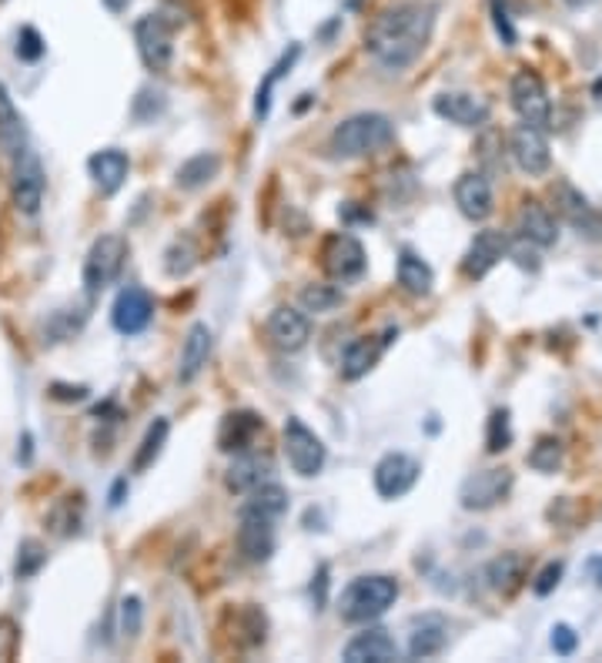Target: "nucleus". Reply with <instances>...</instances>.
Listing matches in <instances>:
<instances>
[{"instance_id":"423d86ee","label":"nucleus","mask_w":602,"mask_h":663,"mask_svg":"<svg viewBox=\"0 0 602 663\" xmlns=\"http://www.w3.org/2000/svg\"><path fill=\"white\" fill-rule=\"evenodd\" d=\"M135 44L138 57L151 74H165L175 61V28L165 21V14H145L135 24Z\"/></svg>"},{"instance_id":"2eb2a0df","label":"nucleus","mask_w":602,"mask_h":663,"mask_svg":"<svg viewBox=\"0 0 602 663\" xmlns=\"http://www.w3.org/2000/svg\"><path fill=\"white\" fill-rule=\"evenodd\" d=\"M265 332H268V343L282 352H298L308 346L311 339V322L305 312L292 308V305H282L268 315L265 322Z\"/></svg>"},{"instance_id":"a878e982","label":"nucleus","mask_w":602,"mask_h":663,"mask_svg":"<svg viewBox=\"0 0 602 663\" xmlns=\"http://www.w3.org/2000/svg\"><path fill=\"white\" fill-rule=\"evenodd\" d=\"M519 235H522V242H529V245L552 249V245L559 242V225H556L552 211H549L546 204H539V201H526V204L519 208Z\"/></svg>"},{"instance_id":"20e7f679","label":"nucleus","mask_w":602,"mask_h":663,"mask_svg":"<svg viewBox=\"0 0 602 663\" xmlns=\"http://www.w3.org/2000/svg\"><path fill=\"white\" fill-rule=\"evenodd\" d=\"M285 456L298 476L311 480L325 470L328 450H325L321 435H315V429H308L298 415H288L285 419Z\"/></svg>"},{"instance_id":"9b49d317","label":"nucleus","mask_w":602,"mask_h":663,"mask_svg":"<svg viewBox=\"0 0 602 663\" xmlns=\"http://www.w3.org/2000/svg\"><path fill=\"white\" fill-rule=\"evenodd\" d=\"M151 318H155V298L141 285H128L117 292L110 305V325L120 336H138V332L151 325Z\"/></svg>"},{"instance_id":"c03bdc74","label":"nucleus","mask_w":602,"mask_h":663,"mask_svg":"<svg viewBox=\"0 0 602 663\" xmlns=\"http://www.w3.org/2000/svg\"><path fill=\"white\" fill-rule=\"evenodd\" d=\"M575 646H579V633H575L569 623H556V627H552V650H556L559 656H572Z\"/></svg>"},{"instance_id":"ddd939ff","label":"nucleus","mask_w":602,"mask_h":663,"mask_svg":"<svg viewBox=\"0 0 602 663\" xmlns=\"http://www.w3.org/2000/svg\"><path fill=\"white\" fill-rule=\"evenodd\" d=\"M275 523L278 519H268V516H258V513H241L237 549H241V557H245L249 564H268L272 560V552L278 546Z\"/></svg>"},{"instance_id":"c85d7f7f","label":"nucleus","mask_w":602,"mask_h":663,"mask_svg":"<svg viewBox=\"0 0 602 663\" xmlns=\"http://www.w3.org/2000/svg\"><path fill=\"white\" fill-rule=\"evenodd\" d=\"M399 285H402L405 295L425 298L432 292V285H435V272L422 255H415L412 249H402V255H399Z\"/></svg>"},{"instance_id":"de8ad7c7","label":"nucleus","mask_w":602,"mask_h":663,"mask_svg":"<svg viewBox=\"0 0 602 663\" xmlns=\"http://www.w3.org/2000/svg\"><path fill=\"white\" fill-rule=\"evenodd\" d=\"M51 396H54V399H64V402H81V399H87V389H84V386H74V389H71V386H61V382H57V386H51Z\"/></svg>"},{"instance_id":"e433bc0d","label":"nucleus","mask_w":602,"mask_h":663,"mask_svg":"<svg viewBox=\"0 0 602 663\" xmlns=\"http://www.w3.org/2000/svg\"><path fill=\"white\" fill-rule=\"evenodd\" d=\"M513 446V419H509V409H496L489 415V432H486V450L493 456L506 453Z\"/></svg>"},{"instance_id":"4be33fe9","label":"nucleus","mask_w":602,"mask_h":663,"mask_svg":"<svg viewBox=\"0 0 602 663\" xmlns=\"http://www.w3.org/2000/svg\"><path fill=\"white\" fill-rule=\"evenodd\" d=\"M87 171L94 178V188L104 198H110V194H117L120 188H125L128 171H131V158L120 148H101V151H94L87 158Z\"/></svg>"},{"instance_id":"f03ea898","label":"nucleus","mask_w":602,"mask_h":663,"mask_svg":"<svg viewBox=\"0 0 602 663\" xmlns=\"http://www.w3.org/2000/svg\"><path fill=\"white\" fill-rule=\"evenodd\" d=\"M395 141L392 118L379 115V110H366V115H351L335 125L328 138V151L335 158H369L386 151Z\"/></svg>"},{"instance_id":"1a4fd4ad","label":"nucleus","mask_w":602,"mask_h":663,"mask_svg":"<svg viewBox=\"0 0 602 663\" xmlns=\"http://www.w3.org/2000/svg\"><path fill=\"white\" fill-rule=\"evenodd\" d=\"M44 188H47V175L41 158L28 148L14 158V171H11V201L21 214H38L44 204Z\"/></svg>"},{"instance_id":"7c9ffc66","label":"nucleus","mask_w":602,"mask_h":663,"mask_svg":"<svg viewBox=\"0 0 602 663\" xmlns=\"http://www.w3.org/2000/svg\"><path fill=\"white\" fill-rule=\"evenodd\" d=\"M218 171H221V158H218L214 151H201V155L188 158V161L178 168L175 181H178V188L194 191V188H204L211 178H218Z\"/></svg>"},{"instance_id":"58836bf2","label":"nucleus","mask_w":602,"mask_h":663,"mask_svg":"<svg viewBox=\"0 0 602 663\" xmlns=\"http://www.w3.org/2000/svg\"><path fill=\"white\" fill-rule=\"evenodd\" d=\"M44 564H47L44 546H41L38 539H24L21 549H18V567H14V573H18L21 580H28V577H34V573H41Z\"/></svg>"},{"instance_id":"09e8293b","label":"nucleus","mask_w":602,"mask_h":663,"mask_svg":"<svg viewBox=\"0 0 602 663\" xmlns=\"http://www.w3.org/2000/svg\"><path fill=\"white\" fill-rule=\"evenodd\" d=\"M325 590H328V567H321V570H318V593H311L318 610L325 607Z\"/></svg>"},{"instance_id":"aec40b11","label":"nucleus","mask_w":602,"mask_h":663,"mask_svg":"<svg viewBox=\"0 0 602 663\" xmlns=\"http://www.w3.org/2000/svg\"><path fill=\"white\" fill-rule=\"evenodd\" d=\"M211 352H214V332H211V325H208V322H194V325L188 328L184 343H181L178 382H181V386H191V382L204 372Z\"/></svg>"},{"instance_id":"4468645a","label":"nucleus","mask_w":602,"mask_h":663,"mask_svg":"<svg viewBox=\"0 0 602 663\" xmlns=\"http://www.w3.org/2000/svg\"><path fill=\"white\" fill-rule=\"evenodd\" d=\"M506 255H509V235L499 232V229H486V232H478L472 239V245L465 249L462 272H465V278H486Z\"/></svg>"},{"instance_id":"37998d69","label":"nucleus","mask_w":602,"mask_h":663,"mask_svg":"<svg viewBox=\"0 0 602 663\" xmlns=\"http://www.w3.org/2000/svg\"><path fill=\"white\" fill-rule=\"evenodd\" d=\"M44 51H47V44L38 34V28H21V34H18V57L28 61V64H34V61L44 57Z\"/></svg>"},{"instance_id":"72a5a7b5","label":"nucleus","mask_w":602,"mask_h":663,"mask_svg":"<svg viewBox=\"0 0 602 663\" xmlns=\"http://www.w3.org/2000/svg\"><path fill=\"white\" fill-rule=\"evenodd\" d=\"M562 460H566V446H562V439H556V435H542L532 446V453H529V466L536 473H556L562 466Z\"/></svg>"},{"instance_id":"f704fd0d","label":"nucleus","mask_w":602,"mask_h":663,"mask_svg":"<svg viewBox=\"0 0 602 663\" xmlns=\"http://www.w3.org/2000/svg\"><path fill=\"white\" fill-rule=\"evenodd\" d=\"M141 627H145V603H141V597H125V600H120V607H117V633L125 636V640H138Z\"/></svg>"},{"instance_id":"cd10ccee","label":"nucleus","mask_w":602,"mask_h":663,"mask_svg":"<svg viewBox=\"0 0 602 663\" xmlns=\"http://www.w3.org/2000/svg\"><path fill=\"white\" fill-rule=\"evenodd\" d=\"M448 643V623L442 617H422L415 620L412 627V636H409V656L412 660H429V656H439Z\"/></svg>"},{"instance_id":"9d476101","label":"nucleus","mask_w":602,"mask_h":663,"mask_svg":"<svg viewBox=\"0 0 602 663\" xmlns=\"http://www.w3.org/2000/svg\"><path fill=\"white\" fill-rule=\"evenodd\" d=\"M513 470H482V473H472L465 483H462V490H458V503L465 506V509H475V513H482V509H493V506H499L509 493H513Z\"/></svg>"},{"instance_id":"49530a36","label":"nucleus","mask_w":602,"mask_h":663,"mask_svg":"<svg viewBox=\"0 0 602 663\" xmlns=\"http://www.w3.org/2000/svg\"><path fill=\"white\" fill-rule=\"evenodd\" d=\"M493 18H496L499 38L513 48V44H516V28H513V21H509V11L503 8V0H493Z\"/></svg>"},{"instance_id":"3c124183","label":"nucleus","mask_w":602,"mask_h":663,"mask_svg":"<svg viewBox=\"0 0 602 663\" xmlns=\"http://www.w3.org/2000/svg\"><path fill=\"white\" fill-rule=\"evenodd\" d=\"M128 4H131V0H104V8H107L110 14H125Z\"/></svg>"},{"instance_id":"a19ab883","label":"nucleus","mask_w":602,"mask_h":663,"mask_svg":"<svg viewBox=\"0 0 602 663\" xmlns=\"http://www.w3.org/2000/svg\"><path fill=\"white\" fill-rule=\"evenodd\" d=\"M165 94L161 91H151V87H141L138 91V97H135V107H131V115H135V122H155L161 110H165Z\"/></svg>"},{"instance_id":"a18cd8bd","label":"nucleus","mask_w":602,"mask_h":663,"mask_svg":"<svg viewBox=\"0 0 602 663\" xmlns=\"http://www.w3.org/2000/svg\"><path fill=\"white\" fill-rule=\"evenodd\" d=\"M559 580H562V564H546V570L536 577L532 590H536L539 597H549V593L559 587Z\"/></svg>"},{"instance_id":"39448f33","label":"nucleus","mask_w":602,"mask_h":663,"mask_svg":"<svg viewBox=\"0 0 602 663\" xmlns=\"http://www.w3.org/2000/svg\"><path fill=\"white\" fill-rule=\"evenodd\" d=\"M125 259H128V242L125 239H120V235H101L91 245L87 259H84V272H81L84 275V288L91 295H97L107 285H114L120 269H125Z\"/></svg>"},{"instance_id":"864d4df0","label":"nucleus","mask_w":602,"mask_h":663,"mask_svg":"<svg viewBox=\"0 0 602 663\" xmlns=\"http://www.w3.org/2000/svg\"><path fill=\"white\" fill-rule=\"evenodd\" d=\"M566 4L572 8V11H582V8H589V4H595V0H566Z\"/></svg>"},{"instance_id":"c9c22d12","label":"nucleus","mask_w":602,"mask_h":663,"mask_svg":"<svg viewBox=\"0 0 602 663\" xmlns=\"http://www.w3.org/2000/svg\"><path fill=\"white\" fill-rule=\"evenodd\" d=\"M341 302H345V295H341V288H335V285H305V288H302V305H305V312L325 315V312L338 308Z\"/></svg>"},{"instance_id":"603ef678","label":"nucleus","mask_w":602,"mask_h":663,"mask_svg":"<svg viewBox=\"0 0 602 663\" xmlns=\"http://www.w3.org/2000/svg\"><path fill=\"white\" fill-rule=\"evenodd\" d=\"M125 486H128V480H117V486L110 493V506H120V493H125Z\"/></svg>"},{"instance_id":"bb28decb","label":"nucleus","mask_w":602,"mask_h":663,"mask_svg":"<svg viewBox=\"0 0 602 663\" xmlns=\"http://www.w3.org/2000/svg\"><path fill=\"white\" fill-rule=\"evenodd\" d=\"M0 151L8 158H18L21 151H28V125L4 84H0Z\"/></svg>"},{"instance_id":"f3484780","label":"nucleus","mask_w":602,"mask_h":663,"mask_svg":"<svg viewBox=\"0 0 602 663\" xmlns=\"http://www.w3.org/2000/svg\"><path fill=\"white\" fill-rule=\"evenodd\" d=\"M432 110L442 118V122H448V125H458V128H482L489 122V104L482 101V97H475V94H465V91H448V94H439L435 101H432Z\"/></svg>"},{"instance_id":"6e6552de","label":"nucleus","mask_w":602,"mask_h":663,"mask_svg":"<svg viewBox=\"0 0 602 663\" xmlns=\"http://www.w3.org/2000/svg\"><path fill=\"white\" fill-rule=\"evenodd\" d=\"M509 94H513V107L519 110V118L526 125H532L539 131L549 128V122H552V101H549V91H546V84H542V77L536 71H529V67L516 71Z\"/></svg>"},{"instance_id":"5701e85b","label":"nucleus","mask_w":602,"mask_h":663,"mask_svg":"<svg viewBox=\"0 0 602 663\" xmlns=\"http://www.w3.org/2000/svg\"><path fill=\"white\" fill-rule=\"evenodd\" d=\"M509 148H513L516 165H519L526 175H546L549 165H552V155H549V145H546V138H542V131L532 128V125H526V122H522L519 128H513Z\"/></svg>"},{"instance_id":"4c0bfd02","label":"nucleus","mask_w":602,"mask_h":663,"mask_svg":"<svg viewBox=\"0 0 602 663\" xmlns=\"http://www.w3.org/2000/svg\"><path fill=\"white\" fill-rule=\"evenodd\" d=\"M194 265H198V252H194V245H191L188 239H178V242L165 252V272H168L171 278L191 275Z\"/></svg>"},{"instance_id":"2f4dec72","label":"nucleus","mask_w":602,"mask_h":663,"mask_svg":"<svg viewBox=\"0 0 602 663\" xmlns=\"http://www.w3.org/2000/svg\"><path fill=\"white\" fill-rule=\"evenodd\" d=\"M168 432H171V422L168 419H155L141 439V446L135 453V463H131V473H145L158 463V456L165 453V442H168Z\"/></svg>"},{"instance_id":"ea45409f","label":"nucleus","mask_w":602,"mask_h":663,"mask_svg":"<svg viewBox=\"0 0 602 663\" xmlns=\"http://www.w3.org/2000/svg\"><path fill=\"white\" fill-rule=\"evenodd\" d=\"M522 577V560L519 557H503L489 567V583L496 590H513Z\"/></svg>"},{"instance_id":"6ab92c4d","label":"nucleus","mask_w":602,"mask_h":663,"mask_svg":"<svg viewBox=\"0 0 602 663\" xmlns=\"http://www.w3.org/2000/svg\"><path fill=\"white\" fill-rule=\"evenodd\" d=\"M341 660H348V663H395L399 660V643H395V636L389 630L372 627V630L355 633L345 643Z\"/></svg>"},{"instance_id":"0eeeda50","label":"nucleus","mask_w":602,"mask_h":663,"mask_svg":"<svg viewBox=\"0 0 602 663\" xmlns=\"http://www.w3.org/2000/svg\"><path fill=\"white\" fill-rule=\"evenodd\" d=\"M366 265H369L366 249H361V242L348 232H335L321 249V269L338 285L358 282L361 275H366Z\"/></svg>"},{"instance_id":"473e14b6","label":"nucleus","mask_w":602,"mask_h":663,"mask_svg":"<svg viewBox=\"0 0 602 663\" xmlns=\"http://www.w3.org/2000/svg\"><path fill=\"white\" fill-rule=\"evenodd\" d=\"M298 54H302V48L295 44L288 54H282V61H278V64L268 71V77L258 84V94H255V118H258V122H265V118L272 115V91H275V84L282 81V74L292 71V64L298 61Z\"/></svg>"},{"instance_id":"f8f14e48","label":"nucleus","mask_w":602,"mask_h":663,"mask_svg":"<svg viewBox=\"0 0 602 663\" xmlns=\"http://www.w3.org/2000/svg\"><path fill=\"white\" fill-rule=\"evenodd\" d=\"M419 473H422V466L412 456H405V453H386L376 463L372 483H376V493L382 499H399V496H405L419 483Z\"/></svg>"},{"instance_id":"79ce46f5","label":"nucleus","mask_w":602,"mask_h":663,"mask_svg":"<svg viewBox=\"0 0 602 663\" xmlns=\"http://www.w3.org/2000/svg\"><path fill=\"white\" fill-rule=\"evenodd\" d=\"M21 650V627L14 617H0V663L14 660Z\"/></svg>"},{"instance_id":"8fccbe9b","label":"nucleus","mask_w":602,"mask_h":663,"mask_svg":"<svg viewBox=\"0 0 602 663\" xmlns=\"http://www.w3.org/2000/svg\"><path fill=\"white\" fill-rule=\"evenodd\" d=\"M589 577H592V583L602 590V557H592V560H589Z\"/></svg>"},{"instance_id":"dca6fc26","label":"nucleus","mask_w":602,"mask_h":663,"mask_svg":"<svg viewBox=\"0 0 602 663\" xmlns=\"http://www.w3.org/2000/svg\"><path fill=\"white\" fill-rule=\"evenodd\" d=\"M556 208L559 214L572 225V232L585 242H602V211L592 208L585 201V194H579L572 185H559V194H556Z\"/></svg>"},{"instance_id":"b1692460","label":"nucleus","mask_w":602,"mask_h":663,"mask_svg":"<svg viewBox=\"0 0 602 663\" xmlns=\"http://www.w3.org/2000/svg\"><path fill=\"white\" fill-rule=\"evenodd\" d=\"M258 432H265V419L255 412H228L218 429V450L221 453H245L255 446Z\"/></svg>"},{"instance_id":"7ed1b4c3","label":"nucleus","mask_w":602,"mask_h":663,"mask_svg":"<svg viewBox=\"0 0 602 663\" xmlns=\"http://www.w3.org/2000/svg\"><path fill=\"white\" fill-rule=\"evenodd\" d=\"M399 600V580L386 573H369L351 580L338 597V613L345 623H372L389 613Z\"/></svg>"},{"instance_id":"f257e3e1","label":"nucleus","mask_w":602,"mask_h":663,"mask_svg":"<svg viewBox=\"0 0 602 663\" xmlns=\"http://www.w3.org/2000/svg\"><path fill=\"white\" fill-rule=\"evenodd\" d=\"M439 8L432 0H399L366 31V51L386 71H409L432 41Z\"/></svg>"},{"instance_id":"c756f323","label":"nucleus","mask_w":602,"mask_h":663,"mask_svg":"<svg viewBox=\"0 0 602 663\" xmlns=\"http://www.w3.org/2000/svg\"><path fill=\"white\" fill-rule=\"evenodd\" d=\"M241 513H258V516H268V519H282L288 513V493L278 483L268 480V483H262L249 493Z\"/></svg>"},{"instance_id":"412c9836","label":"nucleus","mask_w":602,"mask_h":663,"mask_svg":"<svg viewBox=\"0 0 602 663\" xmlns=\"http://www.w3.org/2000/svg\"><path fill=\"white\" fill-rule=\"evenodd\" d=\"M452 194H455L458 211H462L468 221H486V218L493 214V208H496L493 185H489L486 175H478V171H465V175H458Z\"/></svg>"},{"instance_id":"393cba45","label":"nucleus","mask_w":602,"mask_h":663,"mask_svg":"<svg viewBox=\"0 0 602 663\" xmlns=\"http://www.w3.org/2000/svg\"><path fill=\"white\" fill-rule=\"evenodd\" d=\"M392 336H399V328H389L382 339H355L345 356H341V376L345 379H361L376 369V362L382 359L386 346L392 343Z\"/></svg>"},{"instance_id":"a211bd4d","label":"nucleus","mask_w":602,"mask_h":663,"mask_svg":"<svg viewBox=\"0 0 602 663\" xmlns=\"http://www.w3.org/2000/svg\"><path fill=\"white\" fill-rule=\"evenodd\" d=\"M272 473H275V463H272L268 453L245 450V453H234V463H231L228 473H224V486H228V493H234V496H245V493H252L255 486L268 483Z\"/></svg>"}]
</instances>
